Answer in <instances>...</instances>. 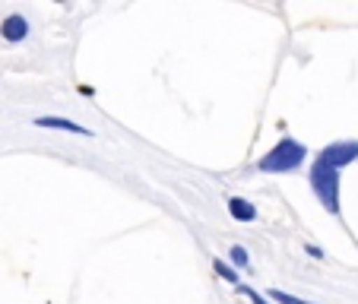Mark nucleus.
Here are the masks:
<instances>
[{"instance_id":"nucleus-3","label":"nucleus","mask_w":358,"mask_h":304,"mask_svg":"<svg viewBox=\"0 0 358 304\" xmlns=\"http://www.w3.org/2000/svg\"><path fill=\"white\" fill-rule=\"evenodd\" d=\"M358 159V140H349V143H333V146H327L324 152H320V162H327L330 168H343V165L355 162Z\"/></svg>"},{"instance_id":"nucleus-5","label":"nucleus","mask_w":358,"mask_h":304,"mask_svg":"<svg viewBox=\"0 0 358 304\" xmlns=\"http://www.w3.org/2000/svg\"><path fill=\"white\" fill-rule=\"evenodd\" d=\"M0 32H3V38L7 41H22L29 35V22L22 20V16H7L3 26H0Z\"/></svg>"},{"instance_id":"nucleus-8","label":"nucleus","mask_w":358,"mask_h":304,"mask_svg":"<svg viewBox=\"0 0 358 304\" xmlns=\"http://www.w3.org/2000/svg\"><path fill=\"white\" fill-rule=\"evenodd\" d=\"M213 266H216V273H219V276L225 279V282H238V273L231 270V266H225L222 260H216V263H213Z\"/></svg>"},{"instance_id":"nucleus-6","label":"nucleus","mask_w":358,"mask_h":304,"mask_svg":"<svg viewBox=\"0 0 358 304\" xmlns=\"http://www.w3.org/2000/svg\"><path fill=\"white\" fill-rule=\"evenodd\" d=\"M229 212L238 222H254V219H257V210H254L248 200H241V196H231L229 200Z\"/></svg>"},{"instance_id":"nucleus-11","label":"nucleus","mask_w":358,"mask_h":304,"mask_svg":"<svg viewBox=\"0 0 358 304\" xmlns=\"http://www.w3.org/2000/svg\"><path fill=\"white\" fill-rule=\"evenodd\" d=\"M308 254H311V257H317V260L324 257V250H320V247H314V244H311V247H308Z\"/></svg>"},{"instance_id":"nucleus-7","label":"nucleus","mask_w":358,"mask_h":304,"mask_svg":"<svg viewBox=\"0 0 358 304\" xmlns=\"http://www.w3.org/2000/svg\"><path fill=\"white\" fill-rule=\"evenodd\" d=\"M273 301H279V304H311V301H301V298L289 295V291H282V289L273 291Z\"/></svg>"},{"instance_id":"nucleus-1","label":"nucleus","mask_w":358,"mask_h":304,"mask_svg":"<svg viewBox=\"0 0 358 304\" xmlns=\"http://www.w3.org/2000/svg\"><path fill=\"white\" fill-rule=\"evenodd\" d=\"M304 156H308V149H304L301 143L282 140V143H276V146H273L264 159H260L257 168L260 171H270V175H282V171H295L298 165L304 162Z\"/></svg>"},{"instance_id":"nucleus-9","label":"nucleus","mask_w":358,"mask_h":304,"mask_svg":"<svg viewBox=\"0 0 358 304\" xmlns=\"http://www.w3.org/2000/svg\"><path fill=\"white\" fill-rule=\"evenodd\" d=\"M231 260H235L238 266H248V250H244V247H231Z\"/></svg>"},{"instance_id":"nucleus-10","label":"nucleus","mask_w":358,"mask_h":304,"mask_svg":"<svg viewBox=\"0 0 358 304\" xmlns=\"http://www.w3.org/2000/svg\"><path fill=\"white\" fill-rule=\"evenodd\" d=\"M241 295H248L254 304H266V298H264V295H257V291H254V289H241Z\"/></svg>"},{"instance_id":"nucleus-2","label":"nucleus","mask_w":358,"mask_h":304,"mask_svg":"<svg viewBox=\"0 0 358 304\" xmlns=\"http://www.w3.org/2000/svg\"><path fill=\"white\" fill-rule=\"evenodd\" d=\"M311 187H314V194L320 196L324 210L339 212V171L336 168H330L327 162L317 159L311 168Z\"/></svg>"},{"instance_id":"nucleus-4","label":"nucleus","mask_w":358,"mask_h":304,"mask_svg":"<svg viewBox=\"0 0 358 304\" xmlns=\"http://www.w3.org/2000/svg\"><path fill=\"white\" fill-rule=\"evenodd\" d=\"M35 127H48V130H67V133H83V136H92V130L80 127V124L67 121V117H38Z\"/></svg>"}]
</instances>
